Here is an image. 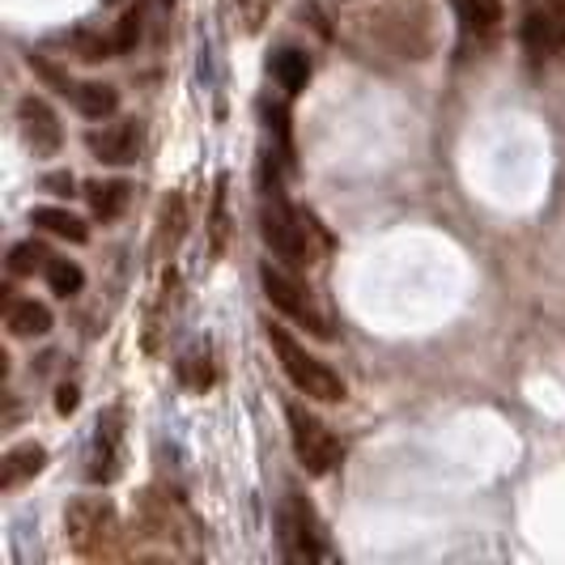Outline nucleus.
<instances>
[{
	"instance_id": "1",
	"label": "nucleus",
	"mask_w": 565,
	"mask_h": 565,
	"mask_svg": "<svg viewBox=\"0 0 565 565\" xmlns=\"http://www.w3.org/2000/svg\"><path fill=\"white\" fill-rule=\"evenodd\" d=\"M259 230H264V243L273 247L277 259L294 264V268H311L323 259V252L332 247L328 230L315 222V213L289 204L281 192V183H264V200H259Z\"/></svg>"
},
{
	"instance_id": "2",
	"label": "nucleus",
	"mask_w": 565,
	"mask_h": 565,
	"mask_svg": "<svg viewBox=\"0 0 565 565\" xmlns=\"http://www.w3.org/2000/svg\"><path fill=\"white\" fill-rule=\"evenodd\" d=\"M200 523L188 514L183 498L167 489H145L137 502V540L132 557H196Z\"/></svg>"
},
{
	"instance_id": "3",
	"label": "nucleus",
	"mask_w": 565,
	"mask_h": 565,
	"mask_svg": "<svg viewBox=\"0 0 565 565\" xmlns=\"http://www.w3.org/2000/svg\"><path fill=\"white\" fill-rule=\"evenodd\" d=\"M358 30L399 60H425L434 52V9L425 0H379L358 13Z\"/></svg>"
},
{
	"instance_id": "4",
	"label": "nucleus",
	"mask_w": 565,
	"mask_h": 565,
	"mask_svg": "<svg viewBox=\"0 0 565 565\" xmlns=\"http://www.w3.org/2000/svg\"><path fill=\"white\" fill-rule=\"evenodd\" d=\"M64 536L82 562H115V557L132 553L124 544L119 510L107 498H73L64 510Z\"/></svg>"
},
{
	"instance_id": "5",
	"label": "nucleus",
	"mask_w": 565,
	"mask_h": 565,
	"mask_svg": "<svg viewBox=\"0 0 565 565\" xmlns=\"http://www.w3.org/2000/svg\"><path fill=\"white\" fill-rule=\"evenodd\" d=\"M268 344H273L281 370L289 374V383L307 399H323V404H340L344 399V379L328 362H319L307 344H298L285 328L268 323Z\"/></svg>"
},
{
	"instance_id": "6",
	"label": "nucleus",
	"mask_w": 565,
	"mask_h": 565,
	"mask_svg": "<svg viewBox=\"0 0 565 565\" xmlns=\"http://www.w3.org/2000/svg\"><path fill=\"white\" fill-rule=\"evenodd\" d=\"M259 281H264V298L285 315V319H294V323H302L311 337L328 340L332 337V323H328V315L319 311V302H315V294L307 285L298 281V277H289L285 268H273V264H264L259 268Z\"/></svg>"
},
{
	"instance_id": "7",
	"label": "nucleus",
	"mask_w": 565,
	"mask_h": 565,
	"mask_svg": "<svg viewBox=\"0 0 565 565\" xmlns=\"http://www.w3.org/2000/svg\"><path fill=\"white\" fill-rule=\"evenodd\" d=\"M285 422H289V443H294L298 463H302L311 477H328L340 463L337 434L319 422L307 404H289V408H285Z\"/></svg>"
},
{
	"instance_id": "8",
	"label": "nucleus",
	"mask_w": 565,
	"mask_h": 565,
	"mask_svg": "<svg viewBox=\"0 0 565 565\" xmlns=\"http://www.w3.org/2000/svg\"><path fill=\"white\" fill-rule=\"evenodd\" d=\"M277 527H281V553L289 562H323L328 557V540H323V527H319V514L298 489L285 493Z\"/></svg>"
},
{
	"instance_id": "9",
	"label": "nucleus",
	"mask_w": 565,
	"mask_h": 565,
	"mask_svg": "<svg viewBox=\"0 0 565 565\" xmlns=\"http://www.w3.org/2000/svg\"><path fill=\"white\" fill-rule=\"evenodd\" d=\"M119 472H124V408L111 404V408H103V417L94 425L85 477L94 484H111L119 481Z\"/></svg>"
},
{
	"instance_id": "10",
	"label": "nucleus",
	"mask_w": 565,
	"mask_h": 565,
	"mask_svg": "<svg viewBox=\"0 0 565 565\" xmlns=\"http://www.w3.org/2000/svg\"><path fill=\"white\" fill-rule=\"evenodd\" d=\"M18 124H22V141L39 153V158H52L60 145H64V128H60L56 111L39 98V94H26L18 103Z\"/></svg>"
},
{
	"instance_id": "11",
	"label": "nucleus",
	"mask_w": 565,
	"mask_h": 565,
	"mask_svg": "<svg viewBox=\"0 0 565 565\" xmlns=\"http://www.w3.org/2000/svg\"><path fill=\"white\" fill-rule=\"evenodd\" d=\"M89 153L107 167H128L141 153V124L137 119H115L103 132H89Z\"/></svg>"
},
{
	"instance_id": "12",
	"label": "nucleus",
	"mask_w": 565,
	"mask_h": 565,
	"mask_svg": "<svg viewBox=\"0 0 565 565\" xmlns=\"http://www.w3.org/2000/svg\"><path fill=\"white\" fill-rule=\"evenodd\" d=\"M47 468V451L39 443H18L0 459V493H18L26 481H34Z\"/></svg>"
},
{
	"instance_id": "13",
	"label": "nucleus",
	"mask_w": 565,
	"mask_h": 565,
	"mask_svg": "<svg viewBox=\"0 0 565 565\" xmlns=\"http://www.w3.org/2000/svg\"><path fill=\"white\" fill-rule=\"evenodd\" d=\"M183 234H188V200L179 196V192H170L162 200V209H158V234H153V255L158 259H170L174 247L183 243Z\"/></svg>"
},
{
	"instance_id": "14",
	"label": "nucleus",
	"mask_w": 565,
	"mask_h": 565,
	"mask_svg": "<svg viewBox=\"0 0 565 565\" xmlns=\"http://www.w3.org/2000/svg\"><path fill=\"white\" fill-rule=\"evenodd\" d=\"M4 328L13 340H34V337H47L52 332V311L34 298H22V302H9L4 311Z\"/></svg>"
},
{
	"instance_id": "15",
	"label": "nucleus",
	"mask_w": 565,
	"mask_h": 565,
	"mask_svg": "<svg viewBox=\"0 0 565 565\" xmlns=\"http://www.w3.org/2000/svg\"><path fill=\"white\" fill-rule=\"evenodd\" d=\"M85 200H89V213H94L98 222H115V217H124V209H128V200H132V183H124V179L89 183V188H85Z\"/></svg>"
},
{
	"instance_id": "16",
	"label": "nucleus",
	"mask_w": 565,
	"mask_h": 565,
	"mask_svg": "<svg viewBox=\"0 0 565 565\" xmlns=\"http://www.w3.org/2000/svg\"><path fill=\"white\" fill-rule=\"evenodd\" d=\"M451 4L459 26L468 30V34H493V30L502 26V18H507L502 0H451Z\"/></svg>"
},
{
	"instance_id": "17",
	"label": "nucleus",
	"mask_w": 565,
	"mask_h": 565,
	"mask_svg": "<svg viewBox=\"0 0 565 565\" xmlns=\"http://www.w3.org/2000/svg\"><path fill=\"white\" fill-rule=\"evenodd\" d=\"M73 107H77L85 119H111V115L119 111V89L107 82H77Z\"/></svg>"
},
{
	"instance_id": "18",
	"label": "nucleus",
	"mask_w": 565,
	"mask_h": 565,
	"mask_svg": "<svg viewBox=\"0 0 565 565\" xmlns=\"http://www.w3.org/2000/svg\"><path fill=\"white\" fill-rule=\"evenodd\" d=\"M311 56L307 52H298V47H285L273 56V77L281 85L285 94H302L307 85H311Z\"/></svg>"
},
{
	"instance_id": "19",
	"label": "nucleus",
	"mask_w": 565,
	"mask_h": 565,
	"mask_svg": "<svg viewBox=\"0 0 565 565\" xmlns=\"http://www.w3.org/2000/svg\"><path fill=\"white\" fill-rule=\"evenodd\" d=\"M179 383H183L188 392H196V396H204V392L217 383V370H213L209 344H196V349H188V353L179 358Z\"/></svg>"
},
{
	"instance_id": "20",
	"label": "nucleus",
	"mask_w": 565,
	"mask_h": 565,
	"mask_svg": "<svg viewBox=\"0 0 565 565\" xmlns=\"http://www.w3.org/2000/svg\"><path fill=\"white\" fill-rule=\"evenodd\" d=\"M30 222H34V226H43L47 234H56V238H68V243H77V247H82L85 238H89V230H85L82 217H73L68 209H56V204H43V209H34V213H30Z\"/></svg>"
},
{
	"instance_id": "21",
	"label": "nucleus",
	"mask_w": 565,
	"mask_h": 565,
	"mask_svg": "<svg viewBox=\"0 0 565 565\" xmlns=\"http://www.w3.org/2000/svg\"><path fill=\"white\" fill-rule=\"evenodd\" d=\"M56 43H64L68 52L85 64H98V60H111L115 56V39H103L94 30H73V34H60Z\"/></svg>"
},
{
	"instance_id": "22",
	"label": "nucleus",
	"mask_w": 565,
	"mask_h": 565,
	"mask_svg": "<svg viewBox=\"0 0 565 565\" xmlns=\"http://www.w3.org/2000/svg\"><path fill=\"white\" fill-rule=\"evenodd\" d=\"M52 259H56V255L47 252L43 243L26 238V243H18V247L9 252V273H13V277H34V273H47Z\"/></svg>"
},
{
	"instance_id": "23",
	"label": "nucleus",
	"mask_w": 565,
	"mask_h": 565,
	"mask_svg": "<svg viewBox=\"0 0 565 565\" xmlns=\"http://www.w3.org/2000/svg\"><path fill=\"white\" fill-rule=\"evenodd\" d=\"M47 285H52V294H60V298H73V294H82V285H85V273H82V264L77 259H52L47 264Z\"/></svg>"
},
{
	"instance_id": "24",
	"label": "nucleus",
	"mask_w": 565,
	"mask_h": 565,
	"mask_svg": "<svg viewBox=\"0 0 565 565\" xmlns=\"http://www.w3.org/2000/svg\"><path fill=\"white\" fill-rule=\"evenodd\" d=\"M277 9V0H234V13H238V26L247 30V34H259L264 22H268V13Z\"/></svg>"
},
{
	"instance_id": "25",
	"label": "nucleus",
	"mask_w": 565,
	"mask_h": 565,
	"mask_svg": "<svg viewBox=\"0 0 565 565\" xmlns=\"http://www.w3.org/2000/svg\"><path fill=\"white\" fill-rule=\"evenodd\" d=\"M226 179H217V192H213V222H209V234H213V255L226 252Z\"/></svg>"
},
{
	"instance_id": "26",
	"label": "nucleus",
	"mask_w": 565,
	"mask_h": 565,
	"mask_svg": "<svg viewBox=\"0 0 565 565\" xmlns=\"http://www.w3.org/2000/svg\"><path fill=\"white\" fill-rule=\"evenodd\" d=\"M26 60H30V68H34V73H39L43 82L52 85L56 94H64V98H73V94H77V82H73L68 73H60L56 64H47V56H34V52H30Z\"/></svg>"
},
{
	"instance_id": "27",
	"label": "nucleus",
	"mask_w": 565,
	"mask_h": 565,
	"mask_svg": "<svg viewBox=\"0 0 565 565\" xmlns=\"http://www.w3.org/2000/svg\"><path fill=\"white\" fill-rule=\"evenodd\" d=\"M115 56H124V52H132L137 43H141V9H128L124 18H119V26H115Z\"/></svg>"
},
{
	"instance_id": "28",
	"label": "nucleus",
	"mask_w": 565,
	"mask_h": 565,
	"mask_svg": "<svg viewBox=\"0 0 565 565\" xmlns=\"http://www.w3.org/2000/svg\"><path fill=\"white\" fill-rule=\"evenodd\" d=\"M43 188H47L52 196H73V188H77V179H73L68 170H52V174H43Z\"/></svg>"
},
{
	"instance_id": "29",
	"label": "nucleus",
	"mask_w": 565,
	"mask_h": 565,
	"mask_svg": "<svg viewBox=\"0 0 565 565\" xmlns=\"http://www.w3.org/2000/svg\"><path fill=\"white\" fill-rule=\"evenodd\" d=\"M77 404H82V392L73 387V383H64L56 392V413L60 417H68V413H77Z\"/></svg>"
},
{
	"instance_id": "30",
	"label": "nucleus",
	"mask_w": 565,
	"mask_h": 565,
	"mask_svg": "<svg viewBox=\"0 0 565 565\" xmlns=\"http://www.w3.org/2000/svg\"><path fill=\"white\" fill-rule=\"evenodd\" d=\"M107 4H115V0H107Z\"/></svg>"
}]
</instances>
